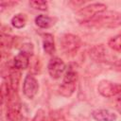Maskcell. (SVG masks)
<instances>
[{
  "mask_svg": "<svg viewBox=\"0 0 121 121\" xmlns=\"http://www.w3.org/2000/svg\"><path fill=\"white\" fill-rule=\"evenodd\" d=\"M29 5L38 10H46L48 8V4L46 1H43V0H33L29 2Z\"/></svg>",
  "mask_w": 121,
  "mask_h": 121,
  "instance_id": "18",
  "label": "cell"
},
{
  "mask_svg": "<svg viewBox=\"0 0 121 121\" xmlns=\"http://www.w3.org/2000/svg\"><path fill=\"white\" fill-rule=\"evenodd\" d=\"M75 89H76V83H64V82H62L60 85L59 91H60V94L61 95L68 97L74 93Z\"/></svg>",
  "mask_w": 121,
  "mask_h": 121,
  "instance_id": "16",
  "label": "cell"
},
{
  "mask_svg": "<svg viewBox=\"0 0 121 121\" xmlns=\"http://www.w3.org/2000/svg\"><path fill=\"white\" fill-rule=\"evenodd\" d=\"M106 9H107V6L105 4L94 3V4H90L82 9H80L78 11L77 16L81 24V23H84V22L94 18L97 14H100V13L106 11Z\"/></svg>",
  "mask_w": 121,
  "mask_h": 121,
  "instance_id": "4",
  "label": "cell"
},
{
  "mask_svg": "<svg viewBox=\"0 0 121 121\" xmlns=\"http://www.w3.org/2000/svg\"><path fill=\"white\" fill-rule=\"evenodd\" d=\"M92 116L95 121H114L116 119L115 113L105 109L94 111L92 112Z\"/></svg>",
  "mask_w": 121,
  "mask_h": 121,
  "instance_id": "10",
  "label": "cell"
},
{
  "mask_svg": "<svg viewBox=\"0 0 121 121\" xmlns=\"http://www.w3.org/2000/svg\"><path fill=\"white\" fill-rule=\"evenodd\" d=\"M108 46L115 52H121V33L111 38L108 42Z\"/></svg>",
  "mask_w": 121,
  "mask_h": 121,
  "instance_id": "17",
  "label": "cell"
},
{
  "mask_svg": "<svg viewBox=\"0 0 121 121\" xmlns=\"http://www.w3.org/2000/svg\"><path fill=\"white\" fill-rule=\"evenodd\" d=\"M13 43V38L8 34L1 33V47L2 48H9Z\"/></svg>",
  "mask_w": 121,
  "mask_h": 121,
  "instance_id": "19",
  "label": "cell"
},
{
  "mask_svg": "<svg viewBox=\"0 0 121 121\" xmlns=\"http://www.w3.org/2000/svg\"><path fill=\"white\" fill-rule=\"evenodd\" d=\"M115 107H116V110L118 111V112L121 113V100H117Z\"/></svg>",
  "mask_w": 121,
  "mask_h": 121,
  "instance_id": "23",
  "label": "cell"
},
{
  "mask_svg": "<svg viewBox=\"0 0 121 121\" xmlns=\"http://www.w3.org/2000/svg\"><path fill=\"white\" fill-rule=\"evenodd\" d=\"M77 79H78V72L76 71V69L72 65H69V68L66 70V72L64 74L62 82H64V83H76Z\"/></svg>",
  "mask_w": 121,
  "mask_h": 121,
  "instance_id": "14",
  "label": "cell"
},
{
  "mask_svg": "<svg viewBox=\"0 0 121 121\" xmlns=\"http://www.w3.org/2000/svg\"><path fill=\"white\" fill-rule=\"evenodd\" d=\"M98 93L104 97H113L116 96L121 100V84H116L110 80H101L97 85Z\"/></svg>",
  "mask_w": 121,
  "mask_h": 121,
  "instance_id": "6",
  "label": "cell"
},
{
  "mask_svg": "<svg viewBox=\"0 0 121 121\" xmlns=\"http://www.w3.org/2000/svg\"><path fill=\"white\" fill-rule=\"evenodd\" d=\"M81 25L95 28H115L121 26V12L106 10L100 14H97L94 18L81 23Z\"/></svg>",
  "mask_w": 121,
  "mask_h": 121,
  "instance_id": "1",
  "label": "cell"
},
{
  "mask_svg": "<svg viewBox=\"0 0 121 121\" xmlns=\"http://www.w3.org/2000/svg\"><path fill=\"white\" fill-rule=\"evenodd\" d=\"M21 70L14 67L13 64L12 66H10L9 68V86L11 88L12 91H15L17 92V89H18V85H19V82H20V78H21Z\"/></svg>",
  "mask_w": 121,
  "mask_h": 121,
  "instance_id": "9",
  "label": "cell"
},
{
  "mask_svg": "<svg viewBox=\"0 0 121 121\" xmlns=\"http://www.w3.org/2000/svg\"><path fill=\"white\" fill-rule=\"evenodd\" d=\"M16 3H17V2H13V1H8V2H6V1H1V3H0L1 10H3V9H5V8L10 7V6H12V5H15Z\"/></svg>",
  "mask_w": 121,
  "mask_h": 121,
  "instance_id": "21",
  "label": "cell"
},
{
  "mask_svg": "<svg viewBox=\"0 0 121 121\" xmlns=\"http://www.w3.org/2000/svg\"><path fill=\"white\" fill-rule=\"evenodd\" d=\"M89 56L95 62L111 63L115 61L113 60V55H112L107 47L103 44H97L93 46L89 51Z\"/></svg>",
  "mask_w": 121,
  "mask_h": 121,
  "instance_id": "5",
  "label": "cell"
},
{
  "mask_svg": "<svg viewBox=\"0 0 121 121\" xmlns=\"http://www.w3.org/2000/svg\"><path fill=\"white\" fill-rule=\"evenodd\" d=\"M38 91H39L38 80L31 74H27L26 76L25 79H24V82H23V93H24V95L27 98L31 99L37 95Z\"/></svg>",
  "mask_w": 121,
  "mask_h": 121,
  "instance_id": "7",
  "label": "cell"
},
{
  "mask_svg": "<svg viewBox=\"0 0 121 121\" xmlns=\"http://www.w3.org/2000/svg\"><path fill=\"white\" fill-rule=\"evenodd\" d=\"M35 24L41 28H49L55 24V19L47 15H38L35 18Z\"/></svg>",
  "mask_w": 121,
  "mask_h": 121,
  "instance_id": "13",
  "label": "cell"
},
{
  "mask_svg": "<svg viewBox=\"0 0 121 121\" xmlns=\"http://www.w3.org/2000/svg\"><path fill=\"white\" fill-rule=\"evenodd\" d=\"M7 119L9 121H21V103L17 96V92L12 91L7 99Z\"/></svg>",
  "mask_w": 121,
  "mask_h": 121,
  "instance_id": "3",
  "label": "cell"
},
{
  "mask_svg": "<svg viewBox=\"0 0 121 121\" xmlns=\"http://www.w3.org/2000/svg\"><path fill=\"white\" fill-rule=\"evenodd\" d=\"M29 57L30 55H28L27 53L20 51L13 59V66L20 70L26 69L29 65Z\"/></svg>",
  "mask_w": 121,
  "mask_h": 121,
  "instance_id": "11",
  "label": "cell"
},
{
  "mask_svg": "<svg viewBox=\"0 0 121 121\" xmlns=\"http://www.w3.org/2000/svg\"><path fill=\"white\" fill-rule=\"evenodd\" d=\"M66 69V65L60 58H52L47 65V70L52 78H60Z\"/></svg>",
  "mask_w": 121,
  "mask_h": 121,
  "instance_id": "8",
  "label": "cell"
},
{
  "mask_svg": "<svg viewBox=\"0 0 121 121\" xmlns=\"http://www.w3.org/2000/svg\"><path fill=\"white\" fill-rule=\"evenodd\" d=\"M60 43L63 53L67 56H75L81 46V40L79 37L71 33L62 35Z\"/></svg>",
  "mask_w": 121,
  "mask_h": 121,
  "instance_id": "2",
  "label": "cell"
},
{
  "mask_svg": "<svg viewBox=\"0 0 121 121\" xmlns=\"http://www.w3.org/2000/svg\"><path fill=\"white\" fill-rule=\"evenodd\" d=\"M32 121H46V120H45V115H44L43 111V110H39V111L36 112L35 116L33 117Z\"/></svg>",
  "mask_w": 121,
  "mask_h": 121,
  "instance_id": "20",
  "label": "cell"
},
{
  "mask_svg": "<svg viewBox=\"0 0 121 121\" xmlns=\"http://www.w3.org/2000/svg\"><path fill=\"white\" fill-rule=\"evenodd\" d=\"M27 18L24 13H18L11 18V25L15 28H23L26 25Z\"/></svg>",
  "mask_w": 121,
  "mask_h": 121,
  "instance_id": "15",
  "label": "cell"
},
{
  "mask_svg": "<svg viewBox=\"0 0 121 121\" xmlns=\"http://www.w3.org/2000/svg\"><path fill=\"white\" fill-rule=\"evenodd\" d=\"M43 47L45 53H47L48 55H53L56 51V47H55V43H54V37L49 34L46 33L43 35Z\"/></svg>",
  "mask_w": 121,
  "mask_h": 121,
  "instance_id": "12",
  "label": "cell"
},
{
  "mask_svg": "<svg viewBox=\"0 0 121 121\" xmlns=\"http://www.w3.org/2000/svg\"><path fill=\"white\" fill-rule=\"evenodd\" d=\"M112 67L114 70H117V71H121V59L118 60H115L112 64Z\"/></svg>",
  "mask_w": 121,
  "mask_h": 121,
  "instance_id": "22",
  "label": "cell"
}]
</instances>
